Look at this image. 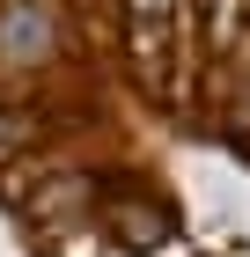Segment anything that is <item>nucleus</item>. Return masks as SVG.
<instances>
[{"instance_id":"nucleus-1","label":"nucleus","mask_w":250,"mask_h":257,"mask_svg":"<svg viewBox=\"0 0 250 257\" xmlns=\"http://www.w3.org/2000/svg\"><path fill=\"white\" fill-rule=\"evenodd\" d=\"M0 213L37 257H250V0H0Z\"/></svg>"}]
</instances>
